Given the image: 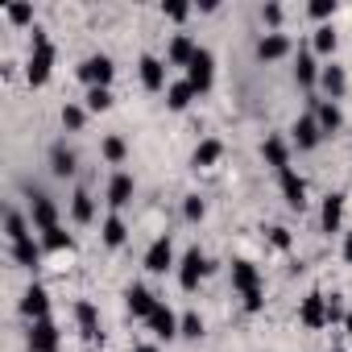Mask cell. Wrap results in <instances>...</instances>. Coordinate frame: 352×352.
I'll return each instance as SVG.
<instances>
[{"mask_svg":"<svg viewBox=\"0 0 352 352\" xmlns=\"http://www.w3.org/2000/svg\"><path fill=\"white\" fill-rule=\"evenodd\" d=\"M195 54H199V46H195L187 34H179V38L166 46V63H170V67H191V58H195Z\"/></svg>","mask_w":352,"mask_h":352,"instance_id":"e0dca14e","label":"cell"},{"mask_svg":"<svg viewBox=\"0 0 352 352\" xmlns=\"http://www.w3.org/2000/svg\"><path fill=\"white\" fill-rule=\"evenodd\" d=\"M30 216H34V228H38V232L58 228V208H54V199H50V195H42V191H34V195H30Z\"/></svg>","mask_w":352,"mask_h":352,"instance_id":"52a82bcc","label":"cell"},{"mask_svg":"<svg viewBox=\"0 0 352 352\" xmlns=\"http://www.w3.org/2000/svg\"><path fill=\"white\" fill-rule=\"evenodd\" d=\"M290 133H294V145H298V149H315V145L323 141V129H319V120H315V112H307V116H298Z\"/></svg>","mask_w":352,"mask_h":352,"instance_id":"5bb4252c","label":"cell"},{"mask_svg":"<svg viewBox=\"0 0 352 352\" xmlns=\"http://www.w3.org/2000/svg\"><path fill=\"white\" fill-rule=\"evenodd\" d=\"M21 315H25L30 323H38V319H50V294H46L42 286H30V290L21 294Z\"/></svg>","mask_w":352,"mask_h":352,"instance_id":"7c38bea8","label":"cell"},{"mask_svg":"<svg viewBox=\"0 0 352 352\" xmlns=\"http://www.w3.org/2000/svg\"><path fill=\"white\" fill-rule=\"evenodd\" d=\"M298 323H302L307 331H319V327L327 323V294L311 290V294L298 302Z\"/></svg>","mask_w":352,"mask_h":352,"instance_id":"8992f818","label":"cell"},{"mask_svg":"<svg viewBox=\"0 0 352 352\" xmlns=\"http://www.w3.org/2000/svg\"><path fill=\"white\" fill-rule=\"evenodd\" d=\"M253 50H257V58H261V63H278V58H286V54H290V38L274 30V34L257 38V46H253Z\"/></svg>","mask_w":352,"mask_h":352,"instance_id":"4fadbf2b","label":"cell"},{"mask_svg":"<svg viewBox=\"0 0 352 352\" xmlns=\"http://www.w3.org/2000/svg\"><path fill=\"white\" fill-rule=\"evenodd\" d=\"M336 50V30L331 25H319L315 30V54H331Z\"/></svg>","mask_w":352,"mask_h":352,"instance_id":"d590c367","label":"cell"},{"mask_svg":"<svg viewBox=\"0 0 352 352\" xmlns=\"http://www.w3.org/2000/svg\"><path fill=\"white\" fill-rule=\"evenodd\" d=\"M344 331H348V336H352V311H348V315H344Z\"/></svg>","mask_w":352,"mask_h":352,"instance_id":"bcb514c9","label":"cell"},{"mask_svg":"<svg viewBox=\"0 0 352 352\" xmlns=\"http://www.w3.org/2000/svg\"><path fill=\"white\" fill-rule=\"evenodd\" d=\"M212 79H216V54L199 46V54H195L191 67H187V83L195 87V96H204V91L212 87Z\"/></svg>","mask_w":352,"mask_h":352,"instance_id":"277c9868","label":"cell"},{"mask_svg":"<svg viewBox=\"0 0 352 352\" xmlns=\"http://www.w3.org/2000/svg\"><path fill=\"white\" fill-rule=\"evenodd\" d=\"M5 17H9L13 25H30V21H34V9H30V5H9Z\"/></svg>","mask_w":352,"mask_h":352,"instance_id":"f35d334b","label":"cell"},{"mask_svg":"<svg viewBox=\"0 0 352 352\" xmlns=\"http://www.w3.org/2000/svg\"><path fill=\"white\" fill-rule=\"evenodd\" d=\"M50 71H54V42H50L42 30H34V50H30V67H25V79H30L34 87H42V83L50 79Z\"/></svg>","mask_w":352,"mask_h":352,"instance_id":"7a4b0ae2","label":"cell"},{"mask_svg":"<svg viewBox=\"0 0 352 352\" xmlns=\"http://www.w3.org/2000/svg\"><path fill=\"white\" fill-rule=\"evenodd\" d=\"M179 336H187V340H199V336H204V319H199V311H187V315H183Z\"/></svg>","mask_w":352,"mask_h":352,"instance_id":"e575fe53","label":"cell"},{"mask_svg":"<svg viewBox=\"0 0 352 352\" xmlns=\"http://www.w3.org/2000/svg\"><path fill=\"white\" fill-rule=\"evenodd\" d=\"M137 352H157V348H153V344H141V348H137Z\"/></svg>","mask_w":352,"mask_h":352,"instance_id":"7dc6e473","label":"cell"},{"mask_svg":"<svg viewBox=\"0 0 352 352\" xmlns=\"http://www.w3.org/2000/svg\"><path fill=\"white\" fill-rule=\"evenodd\" d=\"M319 87H323L327 100H340V96L348 91V75H344V67H336V63L323 67V71H319Z\"/></svg>","mask_w":352,"mask_h":352,"instance_id":"ac0fdd59","label":"cell"},{"mask_svg":"<svg viewBox=\"0 0 352 352\" xmlns=\"http://www.w3.org/2000/svg\"><path fill=\"white\" fill-rule=\"evenodd\" d=\"M344 261H348V265H352V232H348V236H344Z\"/></svg>","mask_w":352,"mask_h":352,"instance_id":"f6af8a7d","label":"cell"},{"mask_svg":"<svg viewBox=\"0 0 352 352\" xmlns=\"http://www.w3.org/2000/svg\"><path fill=\"white\" fill-rule=\"evenodd\" d=\"M87 112H108L112 108V91L108 87H87V104H83Z\"/></svg>","mask_w":352,"mask_h":352,"instance_id":"d6a6232c","label":"cell"},{"mask_svg":"<svg viewBox=\"0 0 352 352\" xmlns=\"http://www.w3.org/2000/svg\"><path fill=\"white\" fill-rule=\"evenodd\" d=\"M204 212H208V208H204V199H199V195H187V204H183V216L195 224V220H204Z\"/></svg>","mask_w":352,"mask_h":352,"instance_id":"ab89813d","label":"cell"},{"mask_svg":"<svg viewBox=\"0 0 352 352\" xmlns=\"http://www.w3.org/2000/svg\"><path fill=\"white\" fill-rule=\"evenodd\" d=\"M340 220H344V195H327L323 212H319V228L331 236V232H340Z\"/></svg>","mask_w":352,"mask_h":352,"instance_id":"603a6c76","label":"cell"},{"mask_svg":"<svg viewBox=\"0 0 352 352\" xmlns=\"http://www.w3.org/2000/svg\"><path fill=\"white\" fill-rule=\"evenodd\" d=\"M261 157H265L278 174L290 170V145H286L282 137H265V141H261Z\"/></svg>","mask_w":352,"mask_h":352,"instance_id":"d6986e66","label":"cell"},{"mask_svg":"<svg viewBox=\"0 0 352 352\" xmlns=\"http://www.w3.org/2000/svg\"><path fill=\"white\" fill-rule=\"evenodd\" d=\"M83 124H87V108H79V104H67V108H63V129L79 133Z\"/></svg>","mask_w":352,"mask_h":352,"instance_id":"836d02e7","label":"cell"},{"mask_svg":"<svg viewBox=\"0 0 352 352\" xmlns=\"http://www.w3.org/2000/svg\"><path fill=\"white\" fill-rule=\"evenodd\" d=\"M311 112H315V120H319L323 137H327V133H340L344 116H340V104H336V100H311Z\"/></svg>","mask_w":352,"mask_h":352,"instance_id":"9a60e30c","label":"cell"},{"mask_svg":"<svg viewBox=\"0 0 352 352\" xmlns=\"http://www.w3.org/2000/svg\"><path fill=\"white\" fill-rule=\"evenodd\" d=\"M112 75H116V67H112L108 54H87V58L79 63V79H83L87 87H108Z\"/></svg>","mask_w":352,"mask_h":352,"instance_id":"3957f363","label":"cell"},{"mask_svg":"<svg viewBox=\"0 0 352 352\" xmlns=\"http://www.w3.org/2000/svg\"><path fill=\"white\" fill-rule=\"evenodd\" d=\"M162 13H166V17H174V21H183V17H187L191 9H187V5H179V0H170V5H166Z\"/></svg>","mask_w":352,"mask_h":352,"instance_id":"7bdbcfd3","label":"cell"},{"mask_svg":"<svg viewBox=\"0 0 352 352\" xmlns=\"http://www.w3.org/2000/svg\"><path fill=\"white\" fill-rule=\"evenodd\" d=\"M5 232H9V241H13V245H17V241H25V236H34V232H30V224H25V216H21L17 208H9V212H5Z\"/></svg>","mask_w":352,"mask_h":352,"instance_id":"4dcf8cb0","label":"cell"},{"mask_svg":"<svg viewBox=\"0 0 352 352\" xmlns=\"http://www.w3.org/2000/svg\"><path fill=\"white\" fill-rule=\"evenodd\" d=\"M220 157H224V141L208 137V141H199V145H195V153H191V166H195V170H208V166H216Z\"/></svg>","mask_w":352,"mask_h":352,"instance_id":"7402d4cb","label":"cell"},{"mask_svg":"<svg viewBox=\"0 0 352 352\" xmlns=\"http://www.w3.org/2000/svg\"><path fill=\"white\" fill-rule=\"evenodd\" d=\"M191 100H195V87H191L187 79H179V83H170V87H166V104H170L174 112L191 108Z\"/></svg>","mask_w":352,"mask_h":352,"instance_id":"f1b7e54d","label":"cell"},{"mask_svg":"<svg viewBox=\"0 0 352 352\" xmlns=\"http://www.w3.org/2000/svg\"><path fill=\"white\" fill-rule=\"evenodd\" d=\"M124 236H129V228H124V220L112 212V216L104 220V245H108V249H120V245H124Z\"/></svg>","mask_w":352,"mask_h":352,"instance_id":"1f68e13d","label":"cell"},{"mask_svg":"<svg viewBox=\"0 0 352 352\" xmlns=\"http://www.w3.org/2000/svg\"><path fill=\"white\" fill-rule=\"evenodd\" d=\"M319 71H323V67L315 63V54L302 50L298 63H294V83H298V87H315V83H319Z\"/></svg>","mask_w":352,"mask_h":352,"instance_id":"4316f807","label":"cell"},{"mask_svg":"<svg viewBox=\"0 0 352 352\" xmlns=\"http://www.w3.org/2000/svg\"><path fill=\"white\" fill-rule=\"evenodd\" d=\"M278 183H282V195H286V208H294V212H302L307 208V183L298 179V170L290 166V170H282L278 174Z\"/></svg>","mask_w":352,"mask_h":352,"instance_id":"30bf717a","label":"cell"},{"mask_svg":"<svg viewBox=\"0 0 352 352\" xmlns=\"http://www.w3.org/2000/svg\"><path fill=\"white\" fill-rule=\"evenodd\" d=\"M129 199H133V174H124V170H120V174H112V183H108V208H112V212H120Z\"/></svg>","mask_w":352,"mask_h":352,"instance_id":"ffe728a7","label":"cell"},{"mask_svg":"<svg viewBox=\"0 0 352 352\" xmlns=\"http://www.w3.org/2000/svg\"><path fill=\"white\" fill-rule=\"evenodd\" d=\"M75 162H79V157H75V149H67V145H63V141H58V145H54V149H50V170H54V174H58V179H71V174H75V170H79V166H75Z\"/></svg>","mask_w":352,"mask_h":352,"instance_id":"484cf974","label":"cell"},{"mask_svg":"<svg viewBox=\"0 0 352 352\" xmlns=\"http://www.w3.org/2000/svg\"><path fill=\"white\" fill-rule=\"evenodd\" d=\"M307 13H311L315 21H327V17L336 13V0H311V5H307Z\"/></svg>","mask_w":352,"mask_h":352,"instance_id":"74e56055","label":"cell"},{"mask_svg":"<svg viewBox=\"0 0 352 352\" xmlns=\"http://www.w3.org/2000/svg\"><path fill=\"white\" fill-rule=\"evenodd\" d=\"M141 83H145V91H162L166 87V63L153 58V54H145L141 58Z\"/></svg>","mask_w":352,"mask_h":352,"instance_id":"44dd1931","label":"cell"},{"mask_svg":"<svg viewBox=\"0 0 352 352\" xmlns=\"http://www.w3.org/2000/svg\"><path fill=\"white\" fill-rule=\"evenodd\" d=\"M232 286L241 290V298H245V311H249V315H257V311L265 307L261 274H257V265H253V261H245V257H236V261H232Z\"/></svg>","mask_w":352,"mask_h":352,"instance_id":"6da1fadb","label":"cell"},{"mask_svg":"<svg viewBox=\"0 0 352 352\" xmlns=\"http://www.w3.org/2000/svg\"><path fill=\"white\" fill-rule=\"evenodd\" d=\"M124 302H129V315H133V319H149L153 307H157V298H153L145 286H129V290H124Z\"/></svg>","mask_w":352,"mask_h":352,"instance_id":"2e32d148","label":"cell"},{"mask_svg":"<svg viewBox=\"0 0 352 352\" xmlns=\"http://www.w3.org/2000/svg\"><path fill=\"white\" fill-rule=\"evenodd\" d=\"M75 319H79V336L83 340H100V315H96V307L91 302H75Z\"/></svg>","mask_w":352,"mask_h":352,"instance_id":"d4e9b609","label":"cell"},{"mask_svg":"<svg viewBox=\"0 0 352 352\" xmlns=\"http://www.w3.org/2000/svg\"><path fill=\"white\" fill-rule=\"evenodd\" d=\"M100 149H104V157H108L112 166H120V162H124V153H129L120 137H104V145H100Z\"/></svg>","mask_w":352,"mask_h":352,"instance_id":"8d00e7d4","label":"cell"},{"mask_svg":"<svg viewBox=\"0 0 352 352\" xmlns=\"http://www.w3.org/2000/svg\"><path fill=\"white\" fill-rule=\"evenodd\" d=\"M261 21H265V25H278V21H282V5H265V9H261Z\"/></svg>","mask_w":352,"mask_h":352,"instance_id":"ee69618b","label":"cell"},{"mask_svg":"<svg viewBox=\"0 0 352 352\" xmlns=\"http://www.w3.org/2000/svg\"><path fill=\"white\" fill-rule=\"evenodd\" d=\"M174 265V241H170V232H162L149 249H145V270L149 274H166Z\"/></svg>","mask_w":352,"mask_h":352,"instance_id":"ba28073f","label":"cell"},{"mask_svg":"<svg viewBox=\"0 0 352 352\" xmlns=\"http://www.w3.org/2000/svg\"><path fill=\"white\" fill-rule=\"evenodd\" d=\"M270 245H274V249H290V232H286L282 224H274V228H270Z\"/></svg>","mask_w":352,"mask_h":352,"instance_id":"b9f144b4","label":"cell"},{"mask_svg":"<svg viewBox=\"0 0 352 352\" xmlns=\"http://www.w3.org/2000/svg\"><path fill=\"white\" fill-rule=\"evenodd\" d=\"M344 315H348V311H344L340 294H331V298H327V323H344Z\"/></svg>","mask_w":352,"mask_h":352,"instance_id":"60d3db41","label":"cell"},{"mask_svg":"<svg viewBox=\"0 0 352 352\" xmlns=\"http://www.w3.org/2000/svg\"><path fill=\"white\" fill-rule=\"evenodd\" d=\"M145 323H149V331H153L157 340H174V336H179V323H183V319L174 315L166 302H157V307H153V315H149Z\"/></svg>","mask_w":352,"mask_h":352,"instance_id":"8fae6325","label":"cell"},{"mask_svg":"<svg viewBox=\"0 0 352 352\" xmlns=\"http://www.w3.org/2000/svg\"><path fill=\"white\" fill-rule=\"evenodd\" d=\"M30 352H58V327H54V319L30 323Z\"/></svg>","mask_w":352,"mask_h":352,"instance_id":"9c48e42d","label":"cell"},{"mask_svg":"<svg viewBox=\"0 0 352 352\" xmlns=\"http://www.w3.org/2000/svg\"><path fill=\"white\" fill-rule=\"evenodd\" d=\"M71 220H75V224H91V220H96V204H91V191H83V187H79V191L71 195Z\"/></svg>","mask_w":352,"mask_h":352,"instance_id":"83f0119b","label":"cell"},{"mask_svg":"<svg viewBox=\"0 0 352 352\" xmlns=\"http://www.w3.org/2000/svg\"><path fill=\"white\" fill-rule=\"evenodd\" d=\"M13 261H17L21 270H38V265H42V245H38L34 236L17 241V245H13Z\"/></svg>","mask_w":352,"mask_h":352,"instance_id":"cb8c5ba5","label":"cell"},{"mask_svg":"<svg viewBox=\"0 0 352 352\" xmlns=\"http://www.w3.org/2000/svg\"><path fill=\"white\" fill-rule=\"evenodd\" d=\"M42 249H50V253H71V249H75V241H71V232L58 224V228L42 232Z\"/></svg>","mask_w":352,"mask_h":352,"instance_id":"f546056e","label":"cell"},{"mask_svg":"<svg viewBox=\"0 0 352 352\" xmlns=\"http://www.w3.org/2000/svg\"><path fill=\"white\" fill-rule=\"evenodd\" d=\"M208 270H212V265H208L204 249H199V245H195V249H187V257L179 261V286H183V290H195V286H199V278H204Z\"/></svg>","mask_w":352,"mask_h":352,"instance_id":"5b68a950","label":"cell"}]
</instances>
